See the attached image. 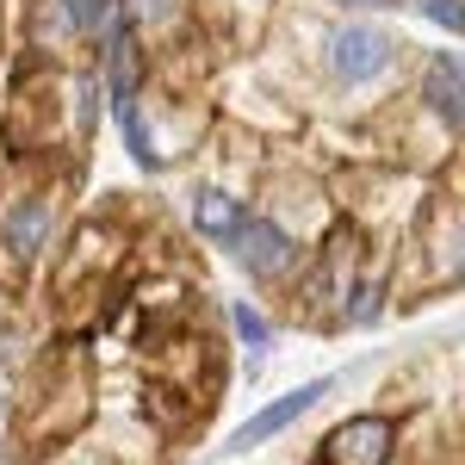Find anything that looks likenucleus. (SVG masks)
<instances>
[{"instance_id":"1","label":"nucleus","mask_w":465,"mask_h":465,"mask_svg":"<svg viewBox=\"0 0 465 465\" xmlns=\"http://www.w3.org/2000/svg\"><path fill=\"white\" fill-rule=\"evenodd\" d=\"M74 162L13 155L0 174V304L44 286L50 254L74 223Z\"/></svg>"},{"instance_id":"2","label":"nucleus","mask_w":465,"mask_h":465,"mask_svg":"<svg viewBox=\"0 0 465 465\" xmlns=\"http://www.w3.org/2000/svg\"><path fill=\"white\" fill-rule=\"evenodd\" d=\"M403 56H410V44L385 19H366V13H329L311 44V63L329 94H372L403 69Z\"/></svg>"},{"instance_id":"3","label":"nucleus","mask_w":465,"mask_h":465,"mask_svg":"<svg viewBox=\"0 0 465 465\" xmlns=\"http://www.w3.org/2000/svg\"><path fill=\"white\" fill-rule=\"evenodd\" d=\"M137 249V223L124 212H106V217H74L63 249L50 254V273H44V292L56 304H74V298H100L112 292L118 267L131 261Z\"/></svg>"},{"instance_id":"4","label":"nucleus","mask_w":465,"mask_h":465,"mask_svg":"<svg viewBox=\"0 0 465 465\" xmlns=\"http://www.w3.org/2000/svg\"><path fill=\"white\" fill-rule=\"evenodd\" d=\"M254 205L267 217H280L298 242H322L341 212H335V193H329V174H311V168H298V155H267L261 162V174H254Z\"/></svg>"},{"instance_id":"5","label":"nucleus","mask_w":465,"mask_h":465,"mask_svg":"<svg viewBox=\"0 0 465 465\" xmlns=\"http://www.w3.org/2000/svg\"><path fill=\"white\" fill-rule=\"evenodd\" d=\"M304 254L311 242H298L280 217H267L261 205L249 212V223L236 230V242H230V261H236V273L249 280L254 292H286L298 280V267H304Z\"/></svg>"},{"instance_id":"6","label":"nucleus","mask_w":465,"mask_h":465,"mask_svg":"<svg viewBox=\"0 0 465 465\" xmlns=\"http://www.w3.org/2000/svg\"><path fill=\"white\" fill-rule=\"evenodd\" d=\"M403 416L397 410H348L311 447V465H397L403 460Z\"/></svg>"},{"instance_id":"7","label":"nucleus","mask_w":465,"mask_h":465,"mask_svg":"<svg viewBox=\"0 0 465 465\" xmlns=\"http://www.w3.org/2000/svg\"><path fill=\"white\" fill-rule=\"evenodd\" d=\"M341 391V372H317V379H304V385H292L280 391L273 403H261L249 422H236V434L223 440V453H254V447H267V440H280L286 429H298L311 410H322L329 397Z\"/></svg>"},{"instance_id":"8","label":"nucleus","mask_w":465,"mask_h":465,"mask_svg":"<svg viewBox=\"0 0 465 465\" xmlns=\"http://www.w3.org/2000/svg\"><path fill=\"white\" fill-rule=\"evenodd\" d=\"M410 100L434 118V131H440L447 143H465V56H453V50H429V56L416 63Z\"/></svg>"},{"instance_id":"9","label":"nucleus","mask_w":465,"mask_h":465,"mask_svg":"<svg viewBox=\"0 0 465 465\" xmlns=\"http://www.w3.org/2000/svg\"><path fill=\"white\" fill-rule=\"evenodd\" d=\"M249 212H254V193L230 186V180L199 174L193 186H186V230H193L205 249L230 254V242H236V230L249 223Z\"/></svg>"},{"instance_id":"10","label":"nucleus","mask_w":465,"mask_h":465,"mask_svg":"<svg viewBox=\"0 0 465 465\" xmlns=\"http://www.w3.org/2000/svg\"><path fill=\"white\" fill-rule=\"evenodd\" d=\"M223 329H230V341L249 360H267L273 341H280V317L261 298H223Z\"/></svg>"},{"instance_id":"11","label":"nucleus","mask_w":465,"mask_h":465,"mask_svg":"<svg viewBox=\"0 0 465 465\" xmlns=\"http://www.w3.org/2000/svg\"><path fill=\"white\" fill-rule=\"evenodd\" d=\"M63 6V19H69V32L81 37V50H94L100 37H106V25L124 13V0H56Z\"/></svg>"},{"instance_id":"12","label":"nucleus","mask_w":465,"mask_h":465,"mask_svg":"<svg viewBox=\"0 0 465 465\" xmlns=\"http://www.w3.org/2000/svg\"><path fill=\"white\" fill-rule=\"evenodd\" d=\"M422 25H434V32L447 37H465V0H403Z\"/></svg>"},{"instance_id":"13","label":"nucleus","mask_w":465,"mask_h":465,"mask_svg":"<svg viewBox=\"0 0 465 465\" xmlns=\"http://www.w3.org/2000/svg\"><path fill=\"white\" fill-rule=\"evenodd\" d=\"M322 13H366V19H379V13H391L403 0H317Z\"/></svg>"},{"instance_id":"14","label":"nucleus","mask_w":465,"mask_h":465,"mask_svg":"<svg viewBox=\"0 0 465 465\" xmlns=\"http://www.w3.org/2000/svg\"><path fill=\"white\" fill-rule=\"evenodd\" d=\"M6 416H13V379L0 372V422H6Z\"/></svg>"},{"instance_id":"15","label":"nucleus","mask_w":465,"mask_h":465,"mask_svg":"<svg viewBox=\"0 0 465 465\" xmlns=\"http://www.w3.org/2000/svg\"><path fill=\"white\" fill-rule=\"evenodd\" d=\"M217 6H254V13H267L273 0H217Z\"/></svg>"}]
</instances>
